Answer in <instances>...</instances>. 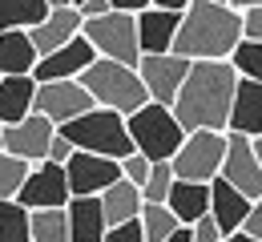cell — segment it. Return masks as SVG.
<instances>
[{
	"instance_id": "e0dca14e",
	"label": "cell",
	"mask_w": 262,
	"mask_h": 242,
	"mask_svg": "<svg viewBox=\"0 0 262 242\" xmlns=\"http://www.w3.org/2000/svg\"><path fill=\"white\" fill-rule=\"evenodd\" d=\"M210 190H214V198H210V218L218 222L222 234H238V230L246 226V218H250L254 202H250L246 194H238L226 178H214Z\"/></svg>"
},
{
	"instance_id": "7c38bea8",
	"label": "cell",
	"mask_w": 262,
	"mask_h": 242,
	"mask_svg": "<svg viewBox=\"0 0 262 242\" xmlns=\"http://www.w3.org/2000/svg\"><path fill=\"white\" fill-rule=\"evenodd\" d=\"M53 138H57V125L49 121V117H25L20 125H4V149L8 153H16L20 162H29V166H40V162H49V149H53Z\"/></svg>"
},
{
	"instance_id": "30bf717a",
	"label": "cell",
	"mask_w": 262,
	"mask_h": 242,
	"mask_svg": "<svg viewBox=\"0 0 262 242\" xmlns=\"http://www.w3.org/2000/svg\"><path fill=\"white\" fill-rule=\"evenodd\" d=\"M194 69V61H186V57H178V53H162V57H141V81H145V89H149V101L158 105H169L178 101V93H182V85H186V77Z\"/></svg>"
},
{
	"instance_id": "f35d334b",
	"label": "cell",
	"mask_w": 262,
	"mask_h": 242,
	"mask_svg": "<svg viewBox=\"0 0 262 242\" xmlns=\"http://www.w3.org/2000/svg\"><path fill=\"white\" fill-rule=\"evenodd\" d=\"M194 0H154V8H165V12H186Z\"/></svg>"
},
{
	"instance_id": "1f68e13d",
	"label": "cell",
	"mask_w": 262,
	"mask_h": 242,
	"mask_svg": "<svg viewBox=\"0 0 262 242\" xmlns=\"http://www.w3.org/2000/svg\"><path fill=\"white\" fill-rule=\"evenodd\" d=\"M105 242H145V230H141V218H137V222H125V226H109Z\"/></svg>"
},
{
	"instance_id": "ba28073f",
	"label": "cell",
	"mask_w": 262,
	"mask_h": 242,
	"mask_svg": "<svg viewBox=\"0 0 262 242\" xmlns=\"http://www.w3.org/2000/svg\"><path fill=\"white\" fill-rule=\"evenodd\" d=\"M93 109H97V101L89 97V89L81 81H45V85H36V113L49 117L57 129L85 117V113H93Z\"/></svg>"
},
{
	"instance_id": "5bb4252c",
	"label": "cell",
	"mask_w": 262,
	"mask_h": 242,
	"mask_svg": "<svg viewBox=\"0 0 262 242\" xmlns=\"http://www.w3.org/2000/svg\"><path fill=\"white\" fill-rule=\"evenodd\" d=\"M93 61H97V49H93V45L85 40V33H81L73 45L57 49L53 57H40V65L33 69V77H36V85H45V81H81Z\"/></svg>"
},
{
	"instance_id": "4fadbf2b",
	"label": "cell",
	"mask_w": 262,
	"mask_h": 242,
	"mask_svg": "<svg viewBox=\"0 0 262 242\" xmlns=\"http://www.w3.org/2000/svg\"><path fill=\"white\" fill-rule=\"evenodd\" d=\"M222 178L238 194H246L250 202L262 198V162L250 149V138L242 134H230V149H226V166H222Z\"/></svg>"
},
{
	"instance_id": "d6986e66",
	"label": "cell",
	"mask_w": 262,
	"mask_h": 242,
	"mask_svg": "<svg viewBox=\"0 0 262 242\" xmlns=\"http://www.w3.org/2000/svg\"><path fill=\"white\" fill-rule=\"evenodd\" d=\"M226 134L262 138V85H258V81H238V93H234V109H230Z\"/></svg>"
},
{
	"instance_id": "b9f144b4",
	"label": "cell",
	"mask_w": 262,
	"mask_h": 242,
	"mask_svg": "<svg viewBox=\"0 0 262 242\" xmlns=\"http://www.w3.org/2000/svg\"><path fill=\"white\" fill-rule=\"evenodd\" d=\"M169 242H194V234H190V226H182V230H178V234H173Z\"/></svg>"
},
{
	"instance_id": "ffe728a7",
	"label": "cell",
	"mask_w": 262,
	"mask_h": 242,
	"mask_svg": "<svg viewBox=\"0 0 262 242\" xmlns=\"http://www.w3.org/2000/svg\"><path fill=\"white\" fill-rule=\"evenodd\" d=\"M36 65H40V53L25 29L0 33V77H33Z\"/></svg>"
},
{
	"instance_id": "4dcf8cb0",
	"label": "cell",
	"mask_w": 262,
	"mask_h": 242,
	"mask_svg": "<svg viewBox=\"0 0 262 242\" xmlns=\"http://www.w3.org/2000/svg\"><path fill=\"white\" fill-rule=\"evenodd\" d=\"M149 170H154V162H149L145 153H137V149L121 162V178L133 182V186H141V190H145V182H149Z\"/></svg>"
},
{
	"instance_id": "cb8c5ba5",
	"label": "cell",
	"mask_w": 262,
	"mask_h": 242,
	"mask_svg": "<svg viewBox=\"0 0 262 242\" xmlns=\"http://www.w3.org/2000/svg\"><path fill=\"white\" fill-rule=\"evenodd\" d=\"M49 0H0V33H12V29H36L45 16H49Z\"/></svg>"
},
{
	"instance_id": "6da1fadb",
	"label": "cell",
	"mask_w": 262,
	"mask_h": 242,
	"mask_svg": "<svg viewBox=\"0 0 262 242\" xmlns=\"http://www.w3.org/2000/svg\"><path fill=\"white\" fill-rule=\"evenodd\" d=\"M238 81L242 77L234 73L230 61H194V69H190L178 101H173V113L186 125V134H194V129L226 134Z\"/></svg>"
},
{
	"instance_id": "277c9868",
	"label": "cell",
	"mask_w": 262,
	"mask_h": 242,
	"mask_svg": "<svg viewBox=\"0 0 262 242\" xmlns=\"http://www.w3.org/2000/svg\"><path fill=\"white\" fill-rule=\"evenodd\" d=\"M65 134L81 153H101V158H113V162H125L133 153V138H129V121L113 109H93L77 121L61 125Z\"/></svg>"
},
{
	"instance_id": "484cf974",
	"label": "cell",
	"mask_w": 262,
	"mask_h": 242,
	"mask_svg": "<svg viewBox=\"0 0 262 242\" xmlns=\"http://www.w3.org/2000/svg\"><path fill=\"white\" fill-rule=\"evenodd\" d=\"M141 230H145V242H169L178 230H182V222H178V214L169 206H149L141 210Z\"/></svg>"
},
{
	"instance_id": "60d3db41",
	"label": "cell",
	"mask_w": 262,
	"mask_h": 242,
	"mask_svg": "<svg viewBox=\"0 0 262 242\" xmlns=\"http://www.w3.org/2000/svg\"><path fill=\"white\" fill-rule=\"evenodd\" d=\"M222 242H258V238H250L246 230H238V234H226V238H222Z\"/></svg>"
},
{
	"instance_id": "d4e9b609",
	"label": "cell",
	"mask_w": 262,
	"mask_h": 242,
	"mask_svg": "<svg viewBox=\"0 0 262 242\" xmlns=\"http://www.w3.org/2000/svg\"><path fill=\"white\" fill-rule=\"evenodd\" d=\"M0 242H33V210L16 198H0Z\"/></svg>"
},
{
	"instance_id": "f6af8a7d",
	"label": "cell",
	"mask_w": 262,
	"mask_h": 242,
	"mask_svg": "<svg viewBox=\"0 0 262 242\" xmlns=\"http://www.w3.org/2000/svg\"><path fill=\"white\" fill-rule=\"evenodd\" d=\"M0 149H4V125H0Z\"/></svg>"
},
{
	"instance_id": "f546056e",
	"label": "cell",
	"mask_w": 262,
	"mask_h": 242,
	"mask_svg": "<svg viewBox=\"0 0 262 242\" xmlns=\"http://www.w3.org/2000/svg\"><path fill=\"white\" fill-rule=\"evenodd\" d=\"M230 65H234V73H238L242 81H258L262 85V40H242V45L234 49Z\"/></svg>"
},
{
	"instance_id": "9c48e42d",
	"label": "cell",
	"mask_w": 262,
	"mask_h": 242,
	"mask_svg": "<svg viewBox=\"0 0 262 242\" xmlns=\"http://www.w3.org/2000/svg\"><path fill=\"white\" fill-rule=\"evenodd\" d=\"M16 202L29 206V210H65L69 202H73L65 166H57V162H40V166H33L29 182H25L20 194H16Z\"/></svg>"
},
{
	"instance_id": "ac0fdd59",
	"label": "cell",
	"mask_w": 262,
	"mask_h": 242,
	"mask_svg": "<svg viewBox=\"0 0 262 242\" xmlns=\"http://www.w3.org/2000/svg\"><path fill=\"white\" fill-rule=\"evenodd\" d=\"M36 113V77H0V125H20Z\"/></svg>"
},
{
	"instance_id": "5b68a950",
	"label": "cell",
	"mask_w": 262,
	"mask_h": 242,
	"mask_svg": "<svg viewBox=\"0 0 262 242\" xmlns=\"http://www.w3.org/2000/svg\"><path fill=\"white\" fill-rule=\"evenodd\" d=\"M129 121V138H133V149L137 153H145L149 162H173L178 158V149L186 145V125L178 121V113L169 109V105H158L149 101L145 109H137Z\"/></svg>"
},
{
	"instance_id": "836d02e7",
	"label": "cell",
	"mask_w": 262,
	"mask_h": 242,
	"mask_svg": "<svg viewBox=\"0 0 262 242\" xmlns=\"http://www.w3.org/2000/svg\"><path fill=\"white\" fill-rule=\"evenodd\" d=\"M190 234H194V242H222V238H226V234L218 230L214 218H202L198 226H190Z\"/></svg>"
},
{
	"instance_id": "d6a6232c",
	"label": "cell",
	"mask_w": 262,
	"mask_h": 242,
	"mask_svg": "<svg viewBox=\"0 0 262 242\" xmlns=\"http://www.w3.org/2000/svg\"><path fill=\"white\" fill-rule=\"evenodd\" d=\"M73 153H77V145L57 129V138H53V149H49V162H57V166H69L73 162Z\"/></svg>"
},
{
	"instance_id": "7dc6e473",
	"label": "cell",
	"mask_w": 262,
	"mask_h": 242,
	"mask_svg": "<svg viewBox=\"0 0 262 242\" xmlns=\"http://www.w3.org/2000/svg\"><path fill=\"white\" fill-rule=\"evenodd\" d=\"M73 4H85V0H73Z\"/></svg>"
},
{
	"instance_id": "83f0119b",
	"label": "cell",
	"mask_w": 262,
	"mask_h": 242,
	"mask_svg": "<svg viewBox=\"0 0 262 242\" xmlns=\"http://www.w3.org/2000/svg\"><path fill=\"white\" fill-rule=\"evenodd\" d=\"M29 173H33L29 162H20L16 153L0 149V198H16V194H20V186L29 182Z\"/></svg>"
},
{
	"instance_id": "8992f818",
	"label": "cell",
	"mask_w": 262,
	"mask_h": 242,
	"mask_svg": "<svg viewBox=\"0 0 262 242\" xmlns=\"http://www.w3.org/2000/svg\"><path fill=\"white\" fill-rule=\"evenodd\" d=\"M85 40L97 49V57L117 61V65H141V36H137V16L133 12H109L101 20H85Z\"/></svg>"
},
{
	"instance_id": "9a60e30c",
	"label": "cell",
	"mask_w": 262,
	"mask_h": 242,
	"mask_svg": "<svg viewBox=\"0 0 262 242\" xmlns=\"http://www.w3.org/2000/svg\"><path fill=\"white\" fill-rule=\"evenodd\" d=\"M81 33H85V16H81L77 4H69V8H53L36 29H29V36H33V45H36L40 57H53L57 49L73 45Z\"/></svg>"
},
{
	"instance_id": "e575fe53",
	"label": "cell",
	"mask_w": 262,
	"mask_h": 242,
	"mask_svg": "<svg viewBox=\"0 0 262 242\" xmlns=\"http://www.w3.org/2000/svg\"><path fill=\"white\" fill-rule=\"evenodd\" d=\"M242 33H246V40H262V8L242 12Z\"/></svg>"
},
{
	"instance_id": "ab89813d",
	"label": "cell",
	"mask_w": 262,
	"mask_h": 242,
	"mask_svg": "<svg viewBox=\"0 0 262 242\" xmlns=\"http://www.w3.org/2000/svg\"><path fill=\"white\" fill-rule=\"evenodd\" d=\"M234 12H250V8H262V0H230Z\"/></svg>"
},
{
	"instance_id": "d590c367",
	"label": "cell",
	"mask_w": 262,
	"mask_h": 242,
	"mask_svg": "<svg viewBox=\"0 0 262 242\" xmlns=\"http://www.w3.org/2000/svg\"><path fill=\"white\" fill-rule=\"evenodd\" d=\"M77 8H81V16H85V20H101V16H109V12H113V4H109V0H85V4H77Z\"/></svg>"
},
{
	"instance_id": "bcb514c9",
	"label": "cell",
	"mask_w": 262,
	"mask_h": 242,
	"mask_svg": "<svg viewBox=\"0 0 262 242\" xmlns=\"http://www.w3.org/2000/svg\"><path fill=\"white\" fill-rule=\"evenodd\" d=\"M210 4H230V0H210Z\"/></svg>"
},
{
	"instance_id": "74e56055",
	"label": "cell",
	"mask_w": 262,
	"mask_h": 242,
	"mask_svg": "<svg viewBox=\"0 0 262 242\" xmlns=\"http://www.w3.org/2000/svg\"><path fill=\"white\" fill-rule=\"evenodd\" d=\"M117 12H133V16H141L145 8H154V0H109Z\"/></svg>"
},
{
	"instance_id": "8fae6325",
	"label": "cell",
	"mask_w": 262,
	"mask_h": 242,
	"mask_svg": "<svg viewBox=\"0 0 262 242\" xmlns=\"http://www.w3.org/2000/svg\"><path fill=\"white\" fill-rule=\"evenodd\" d=\"M69 173V190L73 198H101L109 186L121 182V162L113 158H101V153H73V162L65 166Z\"/></svg>"
},
{
	"instance_id": "44dd1931",
	"label": "cell",
	"mask_w": 262,
	"mask_h": 242,
	"mask_svg": "<svg viewBox=\"0 0 262 242\" xmlns=\"http://www.w3.org/2000/svg\"><path fill=\"white\" fill-rule=\"evenodd\" d=\"M65 214H69L73 242H105V234H109V218H105L101 198H73V202L65 206Z\"/></svg>"
},
{
	"instance_id": "2e32d148",
	"label": "cell",
	"mask_w": 262,
	"mask_h": 242,
	"mask_svg": "<svg viewBox=\"0 0 262 242\" xmlns=\"http://www.w3.org/2000/svg\"><path fill=\"white\" fill-rule=\"evenodd\" d=\"M182 33V12L165 8H145L137 16V36H141V57H162L173 53V40Z\"/></svg>"
},
{
	"instance_id": "3957f363",
	"label": "cell",
	"mask_w": 262,
	"mask_h": 242,
	"mask_svg": "<svg viewBox=\"0 0 262 242\" xmlns=\"http://www.w3.org/2000/svg\"><path fill=\"white\" fill-rule=\"evenodd\" d=\"M81 85L89 89V97L97 101V109H113L121 117H133L137 109L149 105V89H145L141 73L129 69V65H117V61H105V57H97L85 69Z\"/></svg>"
},
{
	"instance_id": "603a6c76",
	"label": "cell",
	"mask_w": 262,
	"mask_h": 242,
	"mask_svg": "<svg viewBox=\"0 0 262 242\" xmlns=\"http://www.w3.org/2000/svg\"><path fill=\"white\" fill-rule=\"evenodd\" d=\"M101 206H105V218H109V226H125V222H137L141 218V210H145V194H141V186H133V182H117V186H109L105 194H101Z\"/></svg>"
},
{
	"instance_id": "52a82bcc",
	"label": "cell",
	"mask_w": 262,
	"mask_h": 242,
	"mask_svg": "<svg viewBox=\"0 0 262 242\" xmlns=\"http://www.w3.org/2000/svg\"><path fill=\"white\" fill-rule=\"evenodd\" d=\"M226 149H230V134L194 129L169 166H173V173H178V182H206V186H210L214 178H222Z\"/></svg>"
},
{
	"instance_id": "7a4b0ae2",
	"label": "cell",
	"mask_w": 262,
	"mask_h": 242,
	"mask_svg": "<svg viewBox=\"0 0 262 242\" xmlns=\"http://www.w3.org/2000/svg\"><path fill=\"white\" fill-rule=\"evenodd\" d=\"M242 40H246L242 12H234L230 4L194 0L182 12V33L173 40V53L186 61H230Z\"/></svg>"
},
{
	"instance_id": "8d00e7d4",
	"label": "cell",
	"mask_w": 262,
	"mask_h": 242,
	"mask_svg": "<svg viewBox=\"0 0 262 242\" xmlns=\"http://www.w3.org/2000/svg\"><path fill=\"white\" fill-rule=\"evenodd\" d=\"M242 230H246L250 238H258V242H262V198L254 202V210H250V218H246V226H242Z\"/></svg>"
},
{
	"instance_id": "4316f807",
	"label": "cell",
	"mask_w": 262,
	"mask_h": 242,
	"mask_svg": "<svg viewBox=\"0 0 262 242\" xmlns=\"http://www.w3.org/2000/svg\"><path fill=\"white\" fill-rule=\"evenodd\" d=\"M33 242H73L65 210H33Z\"/></svg>"
},
{
	"instance_id": "7402d4cb",
	"label": "cell",
	"mask_w": 262,
	"mask_h": 242,
	"mask_svg": "<svg viewBox=\"0 0 262 242\" xmlns=\"http://www.w3.org/2000/svg\"><path fill=\"white\" fill-rule=\"evenodd\" d=\"M210 198H214V190L206 182H178L165 206L178 214L182 226H198L202 218H210Z\"/></svg>"
},
{
	"instance_id": "f1b7e54d",
	"label": "cell",
	"mask_w": 262,
	"mask_h": 242,
	"mask_svg": "<svg viewBox=\"0 0 262 242\" xmlns=\"http://www.w3.org/2000/svg\"><path fill=\"white\" fill-rule=\"evenodd\" d=\"M173 186H178V173L169 162H154V170H149V182H145V202L149 206H165L169 202V194H173Z\"/></svg>"
},
{
	"instance_id": "ee69618b",
	"label": "cell",
	"mask_w": 262,
	"mask_h": 242,
	"mask_svg": "<svg viewBox=\"0 0 262 242\" xmlns=\"http://www.w3.org/2000/svg\"><path fill=\"white\" fill-rule=\"evenodd\" d=\"M73 0H49V8H69Z\"/></svg>"
},
{
	"instance_id": "7bdbcfd3",
	"label": "cell",
	"mask_w": 262,
	"mask_h": 242,
	"mask_svg": "<svg viewBox=\"0 0 262 242\" xmlns=\"http://www.w3.org/2000/svg\"><path fill=\"white\" fill-rule=\"evenodd\" d=\"M250 149H254V158L262 162V138H250Z\"/></svg>"
}]
</instances>
